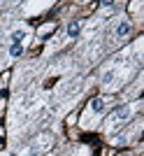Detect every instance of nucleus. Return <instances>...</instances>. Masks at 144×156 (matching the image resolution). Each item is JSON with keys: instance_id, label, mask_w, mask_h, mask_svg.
Wrapping results in <instances>:
<instances>
[{"instance_id": "obj_2", "label": "nucleus", "mask_w": 144, "mask_h": 156, "mask_svg": "<svg viewBox=\"0 0 144 156\" xmlns=\"http://www.w3.org/2000/svg\"><path fill=\"white\" fill-rule=\"evenodd\" d=\"M114 33H116V37H128V35H130V23H128V21H121Z\"/></svg>"}, {"instance_id": "obj_6", "label": "nucleus", "mask_w": 144, "mask_h": 156, "mask_svg": "<svg viewBox=\"0 0 144 156\" xmlns=\"http://www.w3.org/2000/svg\"><path fill=\"white\" fill-rule=\"evenodd\" d=\"M26 37V30H14L12 33V44L16 42V44H21V40Z\"/></svg>"}, {"instance_id": "obj_1", "label": "nucleus", "mask_w": 144, "mask_h": 156, "mask_svg": "<svg viewBox=\"0 0 144 156\" xmlns=\"http://www.w3.org/2000/svg\"><path fill=\"white\" fill-rule=\"evenodd\" d=\"M105 107H107V100H105V98H93V100H91V110L95 112V114H102Z\"/></svg>"}, {"instance_id": "obj_7", "label": "nucleus", "mask_w": 144, "mask_h": 156, "mask_svg": "<svg viewBox=\"0 0 144 156\" xmlns=\"http://www.w3.org/2000/svg\"><path fill=\"white\" fill-rule=\"evenodd\" d=\"M102 7H105V9H114V7H116V2H102Z\"/></svg>"}, {"instance_id": "obj_4", "label": "nucleus", "mask_w": 144, "mask_h": 156, "mask_svg": "<svg viewBox=\"0 0 144 156\" xmlns=\"http://www.w3.org/2000/svg\"><path fill=\"white\" fill-rule=\"evenodd\" d=\"M128 114H130V110H128V107H118L116 114H114V119H116V121H125V119H128Z\"/></svg>"}, {"instance_id": "obj_5", "label": "nucleus", "mask_w": 144, "mask_h": 156, "mask_svg": "<svg viewBox=\"0 0 144 156\" xmlns=\"http://www.w3.org/2000/svg\"><path fill=\"white\" fill-rule=\"evenodd\" d=\"M21 54H23V44H16V42H14V44L9 47V56L16 58V56H21Z\"/></svg>"}, {"instance_id": "obj_3", "label": "nucleus", "mask_w": 144, "mask_h": 156, "mask_svg": "<svg viewBox=\"0 0 144 156\" xmlns=\"http://www.w3.org/2000/svg\"><path fill=\"white\" fill-rule=\"evenodd\" d=\"M79 30H81V23H79V21L70 23V26H67V37H77V35H79Z\"/></svg>"}]
</instances>
